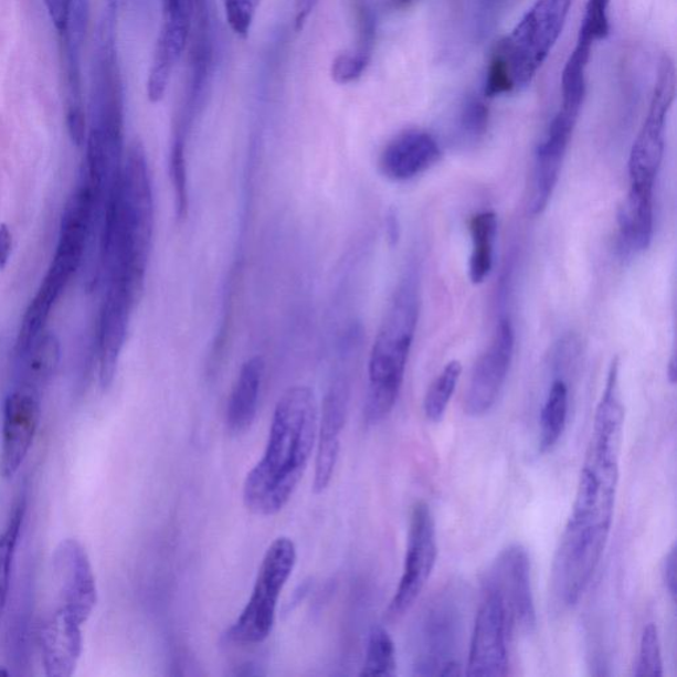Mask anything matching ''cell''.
<instances>
[{"instance_id":"1","label":"cell","mask_w":677,"mask_h":677,"mask_svg":"<svg viewBox=\"0 0 677 677\" xmlns=\"http://www.w3.org/2000/svg\"><path fill=\"white\" fill-rule=\"evenodd\" d=\"M623 426L625 405L620 387V360L615 358L596 406L572 514L553 562V592L564 606H574L580 601L612 532Z\"/></svg>"},{"instance_id":"2","label":"cell","mask_w":677,"mask_h":677,"mask_svg":"<svg viewBox=\"0 0 677 677\" xmlns=\"http://www.w3.org/2000/svg\"><path fill=\"white\" fill-rule=\"evenodd\" d=\"M318 422L319 405L311 388L294 385L281 395L263 458L244 482L247 511L267 518L287 506L313 458Z\"/></svg>"},{"instance_id":"3","label":"cell","mask_w":677,"mask_h":677,"mask_svg":"<svg viewBox=\"0 0 677 677\" xmlns=\"http://www.w3.org/2000/svg\"><path fill=\"white\" fill-rule=\"evenodd\" d=\"M154 231L152 187L142 144L133 142L104 208L101 261L107 284H118L134 305L142 297Z\"/></svg>"},{"instance_id":"4","label":"cell","mask_w":677,"mask_h":677,"mask_svg":"<svg viewBox=\"0 0 677 677\" xmlns=\"http://www.w3.org/2000/svg\"><path fill=\"white\" fill-rule=\"evenodd\" d=\"M420 307L419 277L411 272L395 289L372 347L364 409L368 424L384 421L399 400L419 324Z\"/></svg>"},{"instance_id":"5","label":"cell","mask_w":677,"mask_h":677,"mask_svg":"<svg viewBox=\"0 0 677 677\" xmlns=\"http://www.w3.org/2000/svg\"><path fill=\"white\" fill-rule=\"evenodd\" d=\"M297 547L279 536L266 549L256 581L243 612L228 628L226 639L236 646H257L269 638L276 625L281 594L297 564Z\"/></svg>"},{"instance_id":"6","label":"cell","mask_w":677,"mask_h":677,"mask_svg":"<svg viewBox=\"0 0 677 677\" xmlns=\"http://www.w3.org/2000/svg\"><path fill=\"white\" fill-rule=\"evenodd\" d=\"M572 0H538L511 35L498 43L506 56L516 86H527L546 62L562 29Z\"/></svg>"},{"instance_id":"7","label":"cell","mask_w":677,"mask_h":677,"mask_svg":"<svg viewBox=\"0 0 677 677\" xmlns=\"http://www.w3.org/2000/svg\"><path fill=\"white\" fill-rule=\"evenodd\" d=\"M419 625L414 675L459 676L462 613L458 600L448 593L440 595L431 602Z\"/></svg>"},{"instance_id":"8","label":"cell","mask_w":677,"mask_h":677,"mask_svg":"<svg viewBox=\"0 0 677 677\" xmlns=\"http://www.w3.org/2000/svg\"><path fill=\"white\" fill-rule=\"evenodd\" d=\"M675 95V64L671 57L663 55L645 124L630 154L628 172L632 186L654 189L665 156L666 120Z\"/></svg>"},{"instance_id":"9","label":"cell","mask_w":677,"mask_h":677,"mask_svg":"<svg viewBox=\"0 0 677 677\" xmlns=\"http://www.w3.org/2000/svg\"><path fill=\"white\" fill-rule=\"evenodd\" d=\"M437 535L431 507L417 501L409 516L404 571L388 613L394 618L404 615L419 600L437 560Z\"/></svg>"},{"instance_id":"10","label":"cell","mask_w":677,"mask_h":677,"mask_svg":"<svg viewBox=\"0 0 677 677\" xmlns=\"http://www.w3.org/2000/svg\"><path fill=\"white\" fill-rule=\"evenodd\" d=\"M484 590L499 596L512 627L531 632L536 626L531 562L525 548L512 544L503 549L485 574Z\"/></svg>"},{"instance_id":"11","label":"cell","mask_w":677,"mask_h":677,"mask_svg":"<svg viewBox=\"0 0 677 677\" xmlns=\"http://www.w3.org/2000/svg\"><path fill=\"white\" fill-rule=\"evenodd\" d=\"M503 601L484 590L468 652L467 671L470 677L506 676L509 668L508 634L511 630Z\"/></svg>"},{"instance_id":"12","label":"cell","mask_w":677,"mask_h":677,"mask_svg":"<svg viewBox=\"0 0 677 677\" xmlns=\"http://www.w3.org/2000/svg\"><path fill=\"white\" fill-rule=\"evenodd\" d=\"M514 352V327L508 319H500L491 345L474 366L465 398L467 415L477 419L491 411L506 384Z\"/></svg>"},{"instance_id":"13","label":"cell","mask_w":677,"mask_h":677,"mask_svg":"<svg viewBox=\"0 0 677 677\" xmlns=\"http://www.w3.org/2000/svg\"><path fill=\"white\" fill-rule=\"evenodd\" d=\"M53 574L62 603L60 607L84 625L96 607L97 586L88 554L78 541L68 539L57 547Z\"/></svg>"},{"instance_id":"14","label":"cell","mask_w":677,"mask_h":677,"mask_svg":"<svg viewBox=\"0 0 677 677\" xmlns=\"http://www.w3.org/2000/svg\"><path fill=\"white\" fill-rule=\"evenodd\" d=\"M40 421V398L18 388L4 401L0 473L12 478L29 455Z\"/></svg>"},{"instance_id":"15","label":"cell","mask_w":677,"mask_h":677,"mask_svg":"<svg viewBox=\"0 0 677 677\" xmlns=\"http://www.w3.org/2000/svg\"><path fill=\"white\" fill-rule=\"evenodd\" d=\"M348 399H350V384L346 378H339L328 389L321 404L317 444H315L317 448L313 482L315 494L326 491L334 478L340 454L341 432L346 424Z\"/></svg>"},{"instance_id":"16","label":"cell","mask_w":677,"mask_h":677,"mask_svg":"<svg viewBox=\"0 0 677 677\" xmlns=\"http://www.w3.org/2000/svg\"><path fill=\"white\" fill-rule=\"evenodd\" d=\"M578 119L579 117L560 110L549 125L544 140L536 150L531 200L528 204L532 216L544 212L552 199Z\"/></svg>"},{"instance_id":"17","label":"cell","mask_w":677,"mask_h":677,"mask_svg":"<svg viewBox=\"0 0 677 677\" xmlns=\"http://www.w3.org/2000/svg\"><path fill=\"white\" fill-rule=\"evenodd\" d=\"M441 147L427 131H402L381 151L379 169L392 182H408L440 162Z\"/></svg>"},{"instance_id":"18","label":"cell","mask_w":677,"mask_h":677,"mask_svg":"<svg viewBox=\"0 0 677 677\" xmlns=\"http://www.w3.org/2000/svg\"><path fill=\"white\" fill-rule=\"evenodd\" d=\"M134 306L123 287L107 284L98 328L99 383L104 389L109 388L116 377Z\"/></svg>"},{"instance_id":"19","label":"cell","mask_w":677,"mask_h":677,"mask_svg":"<svg viewBox=\"0 0 677 677\" xmlns=\"http://www.w3.org/2000/svg\"><path fill=\"white\" fill-rule=\"evenodd\" d=\"M83 623L59 607L40 634L43 666L50 677H70L83 654Z\"/></svg>"},{"instance_id":"20","label":"cell","mask_w":677,"mask_h":677,"mask_svg":"<svg viewBox=\"0 0 677 677\" xmlns=\"http://www.w3.org/2000/svg\"><path fill=\"white\" fill-rule=\"evenodd\" d=\"M265 361L261 357L247 359L237 374L228 399L225 424L231 434H243L257 415Z\"/></svg>"},{"instance_id":"21","label":"cell","mask_w":677,"mask_h":677,"mask_svg":"<svg viewBox=\"0 0 677 677\" xmlns=\"http://www.w3.org/2000/svg\"><path fill=\"white\" fill-rule=\"evenodd\" d=\"M654 189L630 187L620 208L618 224L621 243L627 252L648 250L654 236Z\"/></svg>"},{"instance_id":"22","label":"cell","mask_w":677,"mask_h":677,"mask_svg":"<svg viewBox=\"0 0 677 677\" xmlns=\"http://www.w3.org/2000/svg\"><path fill=\"white\" fill-rule=\"evenodd\" d=\"M20 389L42 398L43 389L55 374L60 361V341L56 335L43 332L23 357Z\"/></svg>"},{"instance_id":"23","label":"cell","mask_w":677,"mask_h":677,"mask_svg":"<svg viewBox=\"0 0 677 677\" xmlns=\"http://www.w3.org/2000/svg\"><path fill=\"white\" fill-rule=\"evenodd\" d=\"M468 230H470L473 243L468 274H470L472 283L479 285L493 269L494 243L496 231H498L496 214L491 211L474 214Z\"/></svg>"},{"instance_id":"24","label":"cell","mask_w":677,"mask_h":677,"mask_svg":"<svg viewBox=\"0 0 677 677\" xmlns=\"http://www.w3.org/2000/svg\"><path fill=\"white\" fill-rule=\"evenodd\" d=\"M593 43L579 36L578 44L569 56L564 72H562V105L561 112L580 116L583 98L586 93L585 72L592 55Z\"/></svg>"},{"instance_id":"25","label":"cell","mask_w":677,"mask_h":677,"mask_svg":"<svg viewBox=\"0 0 677 677\" xmlns=\"http://www.w3.org/2000/svg\"><path fill=\"white\" fill-rule=\"evenodd\" d=\"M569 391L564 380H554L541 411L539 451L551 452L565 432Z\"/></svg>"},{"instance_id":"26","label":"cell","mask_w":677,"mask_h":677,"mask_svg":"<svg viewBox=\"0 0 677 677\" xmlns=\"http://www.w3.org/2000/svg\"><path fill=\"white\" fill-rule=\"evenodd\" d=\"M364 676L393 677L398 675V656L392 636L381 626H374L368 636L366 658L359 674Z\"/></svg>"},{"instance_id":"27","label":"cell","mask_w":677,"mask_h":677,"mask_svg":"<svg viewBox=\"0 0 677 677\" xmlns=\"http://www.w3.org/2000/svg\"><path fill=\"white\" fill-rule=\"evenodd\" d=\"M25 501L22 499L13 508L9 525L0 535V616L3 615L7 600H9L13 558H15L19 536L22 531Z\"/></svg>"},{"instance_id":"28","label":"cell","mask_w":677,"mask_h":677,"mask_svg":"<svg viewBox=\"0 0 677 677\" xmlns=\"http://www.w3.org/2000/svg\"><path fill=\"white\" fill-rule=\"evenodd\" d=\"M461 374V361L452 360L427 389L424 411L429 421L441 422L444 420L447 406L451 404L455 389L459 383Z\"/></svg>"},{"instance_id":"29","label":"cell","mask_w":677,"mask_h":677,"mask_svg":"<svg viewBox=\"0 0 677 677\" xmlns=\"http://www.w3.org/2000/svg\"><path fill=\"white\" fill-rule=\"evenodd\" d=\"M66 127L72 142L82 146L85 142V113L82 86H80L78 66L73 53L66 52Z\"/></svg>"},{"instance_id":"30","label":"cell","mask_w":677,"mask_h":677,"mask_svg":"<svg viewBox=\"0 0 677 677\" xmlns=\"http://www.w3.org/2000/svg\"><path fill=\"white\" fill-rule=\"evenodd\" d=\"M170 178L176 194L177 216L184 220L190 211L189 172H187L186 140L173 139L170 152Z\"/></svg>"},{"instance_id":"31","label":"cell","mask_w":677,"mask_h":677,"mask_svg":"<svg viewBox=\"0 0 677 677\" xmlns=\"http://www.w3.org/2000/svg\"><path fill=\"white\" fill-rule=\"evenodd\" d=\"M634 675L636 677H662L665 675L663 673L660 638L655 623H648L643 628L639 658Z\"/></svg>"},{"instance_id":"32","label":"cell","mask_w":677,"mask_h":677,"mask_svg":"<svg viewBox=\"0 0 677 677\" xmlns=\"http://www.w3.org/2000/svg\"><path fill=\"white\" fill-rule=\"evenodd\" d=\"M353 13L355 22H357L358 44L352 52L370 64L374 38H377V19L366 0H353Z\"/></svg>"},{"instance_id":"33","label":"cell","mask_w":677,"mask_h":677,"mask_svg":"<svg viewBox=\"0 0 677 677\" xmlns=\"http://www.w3.org/2000/svg\"><path fill=\"white\" fill-rule=\"evenodd\" d=\"M226 22L241 39L250 36L261 0H223Z\"/></svg>"},{"instance_id":"34","label":"cell","mask_w":677,"mask_h":677,"mask_svg":"<svg viewBox=\"0 0 677 677\" xmlns=\"http://www.w3.org/2000/svg\"><path fill=\"white\" fill-rule=\"evenodd\" d=\"M610 0H588L585 15H583L579 36L594 43L595 40L605 39L610 32L609 10Z\"/></svg>"},{"instance_id":"35","label":"cell","mask_w":677,"mask_h":677,"mask_svg":"<svg viewBox=\"0 0 677 677\" xmlns=\"http://www.w3.org/2000/svg\"><path fill=\"white\" fill-rule=\"evenodd\" d=\"M515 83L509 70V64L503 52L496 45L493 52L491 62H489L485 95L486 97H496L512 92Z\"/></svg>"},{"instance_id":"36","label":"cell","mask_w":677,"mask_h":677,"mask_svg":"<svg viewBox=\"0 0 677 677\" xmlns=\"http://www.w3.org/2000/svg\"><path fill=\"white\" fill-rule=\"evenodd\" d=\"M488 107L477 97L466 101L461 113V129L465 136L472 139L484 137L488 127Z\"/></svg>"},{"instance_id":"37","label":"cell","mask_w":677,"mask_h":677,"mask_svg":"<svg viewBox=\"0 0 677 677\" xmlns=\"http://www.w3.org/2000/svg\"><path fill=\"white\" fill-rule=\"evenodd\" d=\"M368 65L370 64L355 55L352 51L339 53L331 65L332 80L339 85L358 82L363 76Z\"/></svg>"},{"instance_id":"38","label":"cell","mask_w":677,"mask_h":677,"mask_svg":"<svg viewBox=\"0 0 677 677\" xmlns=\"http://www.w3.org/2000/svg\"><path fill=\"white\" fill-rule=\"evenodd\" d=\"M73 0H44L53 25L60 33L68 30Z\"/></svg>"},{"instance_id":"39","label":"cell","mask_w":677,"mask_h":677,"mask_svg":"<svg viewBox=\"0 0 677 677\" xmlns=\"http://www.w3.org/2000/svg\"><path fill=\"white\" fill-rule=\"evenodd\" d=\"M662 578L663 582L668 590V593L671 594L673 600L676 599V546L674 544L671 549L666 554L665 560H663L662 565Z\"/></svg>"},{"instance_id":"40","label":"cell","mask_w":677,"mask_h":677,"mask_svg":"<svg viewBox=\"0 0 677 677\" xmlns=\"http://www.w3.org/2000/svg\"><path fill=\"white\" fill-rule=\"evenodd\" d=\"M318 4L319 0H294L295 31H304L308 19H310Z\"/></svg>"},{"instance_id":"41","label":"cell","mask_w":677,"mask_h":677,"mask_svg":"<svg viewBox=\"0 0 677 677\" xmlns=\"http://www.w3.org/2000/svg\"><path fill=\"white\" fill-rule=\"evenodd\" d=\"M12 251V234L10 228L0 224V271H3L9 263Z\"/></svg>"},{"instance_id":"42","label":"cell","mask_w":677,"mask_h":677,"mask_svg":"<svg viewBox=\"0 0 677 677\" xmlns=\"http://www.w3.org/2000/svg\"><path fill=\"white\" fill-rule=\"evenodd\" d=\"M400 232L401 230L398 214L391 211L389 212L387 218V234L389 243H391L392 245L398 244L400 240Z\"/></svg>"},{"instance_id":"43","label":"cell","mask_w":677,"mask_h":677,"mask_svg":"<svg viewBox=\"0 0 677 677\" xmlns=\"http://www.w3.org/2000/svg\"><path fill=\"white\" fill-rule=\"evenodd\" d=\"M394 10L404 11L411 7L415 0H389Z\"/></svg>"},{"instance_id":"44","label":"cell","mask_w":677,"mask_h":677,"mask_svg":"<svg viewBox=\"0 0 677 677\" xmlns=\"http://www.w3.org/2000/svg\"><path fill=\"white\" fill-rule=\"evenodd\" d=\"M668 379L669 381H671V384L676 383V379H677V370H676V358L675 355L671 358V360H669V364H668Z\"/></svg>"}]
</instances>
